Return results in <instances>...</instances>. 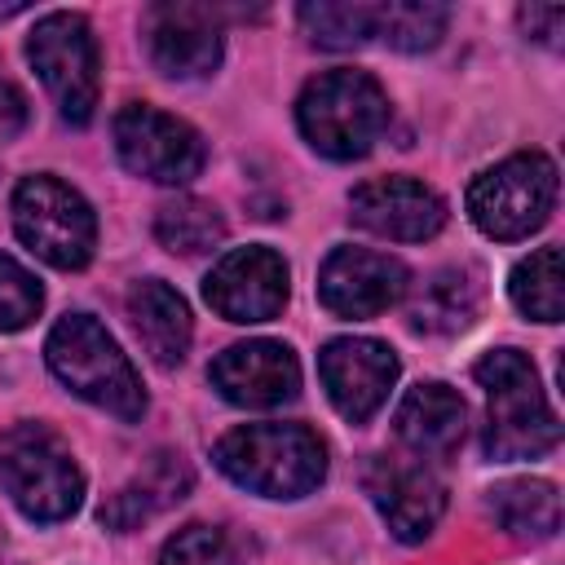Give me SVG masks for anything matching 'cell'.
I'll list each match as a JSON object with an SVG mask.
<instances>
[{"instance_id": "cell-1", "label": "cell", "mask_w": 565, "mask_h": 565, "mask_svg": "<svg viewBox=\"0 0 565 565\" xmlns=\"http://www.w3.org/2000/svg\"><path fill=\"white\" fill-rule=\"evenodd\" d=\"M216 468L265 499H300L327 477V446L305 424H243L212 450Z\"/></svg>"}, {"instance_id": "cell-2", "label": "cell", "mask_w": 565, "mask_h": 565, "mask_svg": "<svg viewBox=\"0 0 565 565\" xmlns=\"http://www.w3.org/2000/svg\"><path fill=\"white\" fill-rule=\"evenodd\" d=\"M472 380L486 388L490 424H486V455L490 459H539L561 441V419L543 397L539 371L521 349H490Z\"/></svg>"}, {"instance_id": "cell-3", "label": "cell", "mask_w": 565, "mask_h": 565, "mask_svg": "<svg viewBox=\"0 0 565 565\" xmlns=\"http://www.w3.org/2000/svg\"><path fill=\"white\" fill-rule=\"evenodd\" d=\"M49 371L84 402L110 411L115 419L132 424L146 415V388L128 362V353L110 340V331L88 313H66L44 340Z\"/></svg>"}, {"instance_id": "cell-4", "label": "cell", "mask_w": 565, "mask_h": 565, "mask_svg": "<svg viewBox=\"0 0 565 565\" xmlns=\"http://www.w3.org/2000/svg\"><path fill=\"white\" fill-rule=\"evenodd\" d=\"M300 137L327 159H362L388 128V97L366 71H327L296 102Z\"/></svg>"}, {"instance_id": "cell-5", "label": "cell", "mask_w": 565, "mask_h": 565, "mask_svg": "<svg viewBox=\"0 0 565 565\" xmlns=\"http://www.w3.org/2000/svg\"><path fill=\"white\" fill-rule=\"evenodd\" d=\"M0 481L31 521H66L84 499V472L71 446L44 424H13L0 437Z\"/></svg>"}, {"instance_id": "cell-6", "label": "cell", "mask_w": 565, "mask_h": 565, "mask_svg": "<svg viewBox=\"0 0 565 565\" xmlns=\"http://www.w3.org/2000/svg\"><path fill=\"white\" fill-rule=\"evenodd\" d=\"M556 207V163L539 150L508 154L468 185V216L481 234L512 243L534 234Z\"/></svg>"}, {"instance_id": "cell-7", "label": "cell", "mask_w": 565, "mask_h": 565, "mask_svg": "<svg viewBox=\"0 0 565 565\" xmlns=\"http://www.w3.org/2000/svg\"><path fill=\"white\" fill-rule=\"evenodd\" d=\"M13 230L53 269H84L97 247V216L88 199L44 172L13 190Z\"/></svg>"}, {"instance_id": "cell-8", "label": "cell", "mask_w": 565, "mask_h": 565, "mask_svg": "<svg viewBox=\"0 0 565 565\" xmlns=\"http://www.w3.org/2000/svg\"><path fill=\"white\" fill-rule=\"evenodd\" d=\"M26 57L40 71L57 115L66 124H88L102 93V57L93 26L79 13H44L26 35Z\"/></svg>"}, {"instance_id": "cell-9", "label": "cell", "mask_w": 565, "mask_h": 565, "mask_svg": "<svg viewBox=\"0 0 565 565\" xmlns=\"http://www.w3.org/2000/svg\"><path fill=\"white\" fill-rule=\"evenodd\" d=\"M115 154L128 172H137L154 185H185L207 163L203 137L185 119L163 115L141 102H132L115 115Z\"/></svg>"}, {"instance_id": "cell-10", "label": "cell", "mask_w": 565, "mask_h": 565, "mask_svg": "<svg viewBox=\"0 0 565 565\" xmlns=\"http://www.w3.org/2000/svg\"><path fill=\"white\" fill-rule=\"evenodd\" d=\"M203 296L225 322H269L287 305V260L274 247H238L212 265Z\"/></svg>"}, {"instance_id": "cell-11", "label": "cell", "mask_w": 565, "mask_h": 565, "mask_svg": "<svg viewBox=\"0 0 565 565\" xmlns=\"http://www.w3.org/2000/svg\"><path fill=\"white\" fill-rule=\"evenodd\" d=\"M318 375H322L331 406L349 424H366L384 406V397L397 380V353L380 340L344 335L318 353Z\"/></svg>"}, {"instance_id": "cell-12", "label": "cell", "mask_w": 565, "mask_h": 565, "mask_svg": "<svg viewBox=\"0 0 565 565\" xmlns=\"http://www.w3.org/2000/svg\"><path fill=\"white\" fill-rule=\"evenodd\" d=\"M362 486L375 503V512L388 521V530L402 543H419L433 534V525L446 512V490L441 481L411 459L397 455H371L362 468Z\"/></svg>"}, {"instance_id": "cell-13", "label": "cell", "mask_w": 565, "mask_h": 565, "mask_svg": "<svg viewBox=\"0 0 565 565\" xmlns=\"http://www.w3.org/2000/svg\"><path fill=\"white\" fill-rule=\"evenodd\" d=\"M406 291L402 260L371 247H335L318 269V300L335 318H375Z\"/></svg>"}, {"instance_id": "cell-14", "label": "cell", "mask_w": 565, "mask_h": 565, "mask_svg": "<svg viewBox=\"0 0 565 565\" xmlns=\"http://www.w3.org/2000/svg\"><path fill=\"white\" fill-rule=\"evenodd\" d=\"M150 62L172 79L212 75L221 62V13L212 4H150L146 9Z\"/></svg>"}, {"instance_id": "cell-15", "label": "cell", "mask_w": 565, "mask_h": 565, "mask_svg": "<svg viewBox=\"0 0 565 565\" xmlns=\"http://www.w3.org/2000/svg\"><path fill=\"white\" fill-rule=\"evenodd\" d=\"M207 375H212V388L225 402L252 406V411L282 406L300 388V362L278 340H243V344H230L225 353H216V362H212Z\"/></svg>"}, {"instance_id": "cell-16", "label": "cell", "mask_w": 565, "mask_h": 565, "mask_svg": "<svg viewBox=\"0 0 565 565\" xmlns=\"http://www.w3.org/2000/svg\"><path fill=\"white\" fill-rule=\"evenodd\" d=\"M353 221L393 243H424L446 225V203L424 181L411 177H380L349 194Z\"/></svg>"}, {"instance_id": "cell-17", "label": "cell", "mask_w": 565, "mask_h": 565, "mask_svg": "<svg viewBox=\"0 0 565 565\" xmlns=\"http://www.w3.org/2000/svg\"><path fill=\"white\" fill-rule=\"evenodd\" d=\"M397 437L415 459H450L463 441V424H468V406L455 388L446 384H415L402 402H397Z\"/></svg>"}, {"instance_id": "cell-18", "label": "cell", "mask_w": 565, "mask_h": 565, "mask_svg": "<svg viewBox=\"0 0 565 565\" xmlns=\"http://www.w3.org/2000/svg\"><path fill=\"white\" fill-rule=\"evenodd\" d=\"M128 318H132V331L141 340V349L150 353V362L159 366H177L185 353H190V309L185 300L159 282V278H146L128 291Z\"/></svg>"}, {"instance_id": "cell-19", "label": "cell", "mask_w": 565, "mask_h": 565, "mask_svg": "<svg viewBox=\"0 0 565 565\" xmlns=\"http://www.w3.org/2000/svg\"><path fill=\"white\" fill-rule=\"evenodd\" d=\"M185 490H190V468L181 463V455H154L124 490H115L102 503V521L110 530H137L141 521H150L163 508L181 503Z\"/></svg>"}, {"instance_id": "cell-20", "label": "cell", "mask_w": 565, "mask_h": 565, "mask_svg": "<svg viewBox=\"0 0 565 565\" xmlns=\"http://www.w3.org/2000/svg\"><path fill=\"white\" fill-rule=\"evenodd\" d=\"M477 309H481V274L468 265L463 269L450 265L424 278L411 305V322L415 331H428V335H455L477 318Z\"/></svg>"}, {"instance_id": "cell-21", "label": "cell", "mask_w": 565, "mask_h": 565, "mask_svg": "<svg viewBox=\"0 0 565 565\" xmlns=\"http://www.w3.org/2000/svg\"><path fill=\"white\" fill-rule=\"evenodd\" d=\"M490 516L521 543H543L561 525V494L552 481L516 477L490 490Z\"/></svg>"}, {"instance_id": "cell-22", "label": "cell", "mask_w": 565, "mask_h": 565, "mask_svg": "<svg viewBox=\"0 0 565 565\" xmlns=\"http://www.w3.org/2000/svg\"><path fill=\"white\" fill-rule=\"evenodd\" d=\"M512 305L534 322H561L565 313V278H561V247L530 252L508 282Z\"/></svg>"}, {"instance_id": "cell-23", "label": "cell", "mask_w": 565, "mask_h": 565, "mask_svg": "<svg viewBox=\"0 0 565 565\" xmlns=\"http://www.w3.org/2000/svg\"><path fill=\"white\" fill-rule=\"evenodd\" d=\"M450 9L437 0H388L375 4V35L397 53H424L446 35Z\"/></svg>"}, {"instance_id": "cell-24", "label": "cell", "mask_w": 565, "mask_h": 565, "mask_svg": "<svg viewBox=\"0 0 565 565\" xmlns=\"http://www.w3.org/2000/svg\"><path fill=\"white\" fill-rule=\"evenodd\" d=\"M154 238L168 247V252H181V256H199V252H212L221 238H225V221L212 203L203 199H172L159 207L154 216Z\"/></svg>"}, {"instance_id": "cell-25", "label": "cell", "mask_w": 565, "mask_h": 565, "mask_svg": "<svg viewBox=\"0 0 565 565\" xmlns=\"http://www.w3.org/2000/svg\"><path fill=\"white\" fill-rule=\"evenodd\" d=\"M300 26L309 31L313 44L322 49H362L375 35V4H349V0H318V4H300Z\"/></svg>"}, {"instance_id": "cell-26", "label": "cell", "mask_w": 565, "mask_h": 565, "mask_svg": "<svg viewBox=\"0 0 565 565\" xmlns=\"http://www.w3.org/2000/svg\"><path fill=\"white\" fill-rule=\"evenodd\" d=\"M159 565H243V552L221 525H185L163 543Z\"/></svg>"}, {"instance_id": "cell-27", "label": "cell", "mask_w": 565, "mask_h": 565, "mask_svg": "<svg viewBox=\"0 0 565 565\" xmlns=\"http://www.w3.org/2000/svg\"><path fill=\"white\" fill-rule=\"evenodd\" d=\"M44 291L13 256H0V331H22L40 313Z\"/></svg>"}, {"instance_id": "cell-28", "label": "cell", "mask_w": 565, "mask_h": 565, "mask_svg": "<svg viewBox=\"0 0 565 565\" xmlns=\"http://www.w3.org/2000/svg\"><path fill=\"white\" fill-rule=\"evenodd\" d=\"M521 26H525L534 40L556 44V35H561V26H565V9H561V4H530V9H521Z\"/></svg>"}, {"instance_id": "cell-29", "label": "cell", "mask_w": 565, "mask_h": 565, "mask_svg": "<svg viewBox=\"0 0 565 565\" xmlns=\"http://www.w3.org/2000/svg\"><path fill=\"white\" fill-rule=\"evenodd\" d=\"M26 128V97L0 79V141H13Z\"/></svg>"}]
</instances>
